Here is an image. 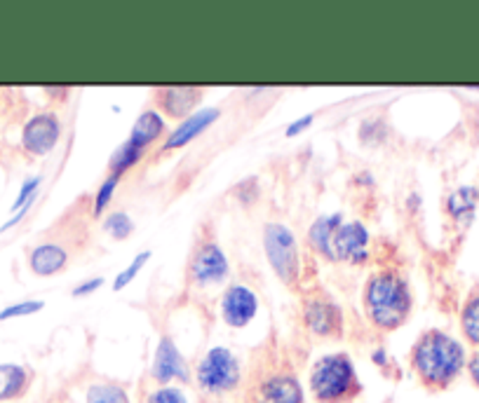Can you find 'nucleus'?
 Returning <instances> with one entry per match:
<instances>
[{
	"label": "nucleus",
	"instance_id": "nucleus-5",
	"mask_svg": "<svg viewBox=\"0 0 479 403\" xmlns=\"http://www.w3.org/2000/svg\"><path fill=\"white\" fill-rule=\"evenodd\" d=\"M198 384L209 394H226L240 384V364L226 347H212L198 366Z\"/></svg>",
	"mask_w": 479,
	"mask_h": 403
},
{
	"label": "nucleus",
	"instance_id": "nucleus-24",
	"mask_svg": "<svg viewBox=\"0 0 479 403\" xmlns=\"http://www.w3.org/2000/svg\"><path fill=\"white\" fill-rule=\"evenodd\" d=\"M475 197H477V195H473L470 188H460L459 192H453L451 197H449V212L456 218L463 216V214H473Z\"/></svg>",
	"mask_w": 479,
	"mask_h": 403
},
{
	"label": "nucleus",
	"instance_id": "nucleus-19",
	"mask_svg": "<svg viewBox=\"0 0 479 403\" xmlns=\"http://www.w3.org/2000/svg\"><path fill=\"white\" fill-rule=\"evenodd\" d=\"M142 157H143V150H139L136 146H132V143L125 141L123 146L118 148L116 153L110 155L109 172L113 173V176H123V173L130 172L132 166L142 160Z\"/></svg>",
	"mask_w": 479,
	"mask_h": 403
},
{
	"label": "nucleus",
	"instance_id": "nucleus-15",
	"mask_svg": "<svg viewBox=\"0 0 479 403\" xmlns=\"http://www.w3.org/2000/svg\"><path fill=\"white\" fill-rule=\"evenodd\" d=\"M66 262H69L66 249L53 242L38 244V246L31 251V256H28V265H31V270L38 277L57 275V272H61V270L66 268Z\"/></svg>",
	"mask_w": 479,
	"mask_h": 403
},
{
	"label": "nucleus",
	"instance_id": "nucleus-22",
	"mask_svg": "<svg viewBox=\"0 0 479 403\" xmlns=\"http://www.w3.org/2000/svg\"><path fill=\"white\" fill-rule=\"evenodd\" d=\"M104 230L113 239H127L134 232V223H132V218L125 212H113L106 216Z\"/></svg>",
	"mask_w": 479,
	"mask_h": 403
},
{
	"label": "nucleus",
	"instance_id": "nucleus-8",
	"mask_svg": "<svg viewBox=\"0 0 479 403\" xmlns=\"http://www.w3.org/2000/svg\"><path fill=\"white\" fill-rule=\"evenodd\" d=\"M259 312V298L252 288L245 284H233L226 288V294L221 298V317L228 326L242 328L256 317Z\"/></svg>",
	"mask_w": 479,
	"mask_h": 403
},
{
	"label": "nucleus",
	"instance_id": "nucleus-10",
	"mask_svg": "<svg viewBox=\"0 0 479 403\" xmlns=\"http://www.w3.org/2000/svg\"><path fill=\"white\" fill-rule=\"evenodd\" d=\"M304 321L315 335L338 338L344 333V314L341 308L324 298H308L304 305Z\"/></svg>",
	"mask_w": 479,
	"mask_h": 403
},
{
	"label": "nucleus",
	"instance_id": "nucleus-16",
	"mask_svg": "<svg viewBox=\"0 0 479 403\" xmlns=\"http://www.w3.org/2000/svg\"><path fill=\"white\" fill-rule=\"evenodd\" d=\"M162 134H165V120H162L160 113H158V110H143L139 120L134 122V127H132L127 143L136 146L139 150H146V148L153 146Z\"/></svg>",
	"mask_w": 479,
	"mask_h": 403
},
{
	"label": "nucleus",
	"instance_id": "nucleus-14",
	"mask_svg": "<svg viewBox=\"0 0 479 403\" xmlns=\"http://www.w3.org/2000/svg\"><path fill=\"white\" fill-rule=\"evenodd\" d=\"M202 94L205 92L200 87H167V90L158 92V103L169 117L182 120L183 116H191V110L200 103Z\"/></svg>",
	"mask_w": 479,
	"mask_h": 403
},
{
	"label": "nucleus",
	"instance_id": "nucleus-2",
	"mask_svg": "<svg viewBox=\"0 0 479 403\" xmlns=\"http://www.w3.org/2000/svg\"><path fill=\"white\" fill-rule=\"evenodd\" d=\"M414 308L411 288L407 279H402L397 272H378L369 277L364 286V310L374 326L383 331H395L409 319Z\"/></svg>",
	"mask_w": 479,
	"mask_h": 403
},
{
	"label": "nucleus",
	"instance_id": "nucleus-18",
	"mask_svg": "<svg viewBox=\"0 0 479 403\" xmlns=\"http://www.w3.org/2000/svg\"><path fill=\"white\" fill-rule=\"evenodd\" d=\"M341 223H344V216H341V214H334V216L318 218V221L311 225V232H308L311 249L318 251L320 256H324L327 261H334V256H331V242H334V232H337V228Z\"/></svg>",
	"mask_w": 479,
	"mask_h": 403
},
{
	"label": "nucleus",
	"instance_id": "nucleus-1",
	"mask_svg": "<svg viewBox=\"0 0 479 403\" xmlns=\"http://www.w3.org/2000/svg\"><path fill=\"white\" fill-rule=\"evenodd\" d=\"M411 366L426 387L447 390L466 368V350L447 333L427 331L411 350Z\"/></svg>",
	"mask_w": 479,
	"mask_h": 403
},
{
	"label": "nucleus",
	"instance_id": "nucleus-28",
	"mask_svg": "<svg viewBox=\"0 0 479 403\" xmlns=\"http://www.w3.org/2000/svg\"><path fill=\"white\" fill-rule=\"evenodd\" d=\"M149 403H186V397L176 387H160L150 394Z\"/></svg>",
	"mask_w": 479,
	"mask_h": 403
},
{
	"label": "nucleus",
	"instance_id": "nucleus-7",
	"mask_svg": "<svg viewBox=\"0 0 479 403\" xmlns=\"http://www.w3.org/2000/svg\"><path fill=\"white\" fill-rule=\"evenodd\" d=\"M61 139V122L54 113H38L24 125L21 132V146L31 155H47L57 148Z\"/></svg>",
	"mask_w": 479,
	"mask_h": 403
},
{
	"label": "nucleus",
	"instance_id": "nucleus-11",
	"mask_svg": "<svg viewBox=\"0 0 479 403\" xmlns=\"http://www.w3.org/2000/svg\"><path fill=\"white\" fill-rule=\"evenodd\" d=\"M254 403H305L304 387L292 373H272L256 384Z\"/></svg>",
	"mask_w": 479,
	"mask_h": 403
},
{
	"label": "nucleus",
	"instance_id": "nucleus-13",
	"mask_svg": "<svg viewBox=\"0 0 479 403\" xmlns=\"http://www.w3.org/2000/svg\"><path fill=\"white\" fill-rule=\"evenodd\" d=\"M219 116H221L219 109H202V110L191 113V116L183 117L182 125H179V127H176L175 132L165 139L162 150H175V148L188 146V143L193 141V139H198L202 132H207L214 122L219 120Z\"/></svg>",
	"mask_w": 479,
	"mask_h": 403
},
{
	"label": "nucleus",
	"instance_id": "nucleus-27",
	"mask_svg": "<svg viewBox=\"0 0 479 403\" xmlns=\"http://www.w3.org/2000/svg\"><path fill=\"white\" fill-rule=\"evenodd\" d=\"M38 188H40V176H33V179L24 181V186H21L20 195H17V199H14V205L10 212L17 214L20 209H24V206H27L31 199H36V195H38Z\"/></svg>",
	"mask_w": 479,
	"mask_h": 403
},
{
	"label": "nucleus",
	"instance_id": "nucleus-23",
	"mask_svg": "<svg viewBox=\"0 0 479 403\" xmlns=\"http://www.w3.org/2000/svg\"><path fill=\"white\" fill-rule=\"evenodd\" d=\"M118 183H120V176L109 173L104 183L99 186L97 195H94V206H92V214H94V216H104V212L110 205V199H113V195H116Z\"/></svg>",
	"mask_w": 479,
	"mask_h": 403
},
{
	"label": "nucleus",
	"instance_id": "nucleus-17",
	"mask_svg": "<svg viewBox=\"0 0 479 403\" xmlns=\"http://www.w3.org/2000/svg\"><path fill=\"white\" fill-rule=\"evenodd\" d=\"M28 383H31V375L24 366L0 364V403L24 397Z\"/></svg>",
	"mask_w": 479,
	"mask_h": 403
},
{
	"label": "nucleus",
	"instance_id": "nucleus-6",
	"mask_svg": "<svg viewBox=\"0 0 479 403\" xmlns=\"http://www.w3.org/2000/svg\"><path fill=\"white\" fill-rule=\"evenodd\" d=\"M188 277L198 286H212V284H219L226 279L228 258L221 251L219 244L205 242L198 246V251L191 258V265H188Z\"/></svg>",
	"mask_w": 479,
	"mask_h": 403
},
{
	"label": "nucleus",
	"instance_id": "nucleus-4",
	"mask_svg": "<svg viewBox=\"0 0 479 403\" xmlns=\"http://www.w3.org/2000/svg\"><path fill=\"white\" fill-rule=\"evenodd\" d=\"M264 249H266L268 262L272 272L287 284L294 286L298 279V244L296 238L287 225L268 223L264 230Z\"/></svg>",
	"mask_w": 479,
	"mask_h": 403
},
{
	"label": "nucleus",
	"instance_id": "nucleus-3",
	"mask_svg": "<svg viewBox=\"0 0 479 403\" xmlns=\"http://www.w3.org/2000/svg\"><path fill=\"white\" fill-rule=\"evenodd\" d=\"M313 397L320 403H345L360 394V380L348 354H327L311 371Z\"/></svg>",
	"mask_w": 479,
	"mask_h": 403
},
{
	"label": "nucleus",
	"instance_id": "nucleus-12",
	"mask_svg": "<svg viewBox=\"0 0 479 403\" xmlns=\"http://www.w3.org/2000/svg\"><path fill=\"white\" fill-rule=\"evenodd\" d=\"M153 378L160 384H167L172 380H188V366L179 347L172 338H162L158 343L156 359H153Z\"/></svg>",
	"mask_w": 479,
	"mask_h": 403
},
{
	"label": "nucleus",
	"instance_id": "nucleus-30",
	"mask_svg": "<svg viewBox=\"0 0 479 403\" xmlns=\"http://www.w3.org/2000/svg\"><path fill=\"white\" fill-rule=\"evenodd\" d=\"M313 120H315V116H304L301 120H294L289 127H287V136H296L301 134V132H305V129L311 127Z\"/></svg>",
	"mask_w": 479,
	"mask_h": 403
},
{
	"label": "nucleus",
	"instance_id": "nucleus-20",
	"mask_svg": "<svg viewBox=\"0 0 479 403\" xmlns=\"http://www.w3.org/2000/svg\"><path fill=\"white\" fill-rule=\"evenodd\" d=\"M87 403H130V397L120 384H92L87 390Z\"/></svg>",
	"mask_w": 479,
	"mask_h": 403
},
{
	"label": "nucleus",
	"instance_id": "nucleus-31",
	"mask_svg": "<svg viewBox=\"0 0 479 403\" xmlns=\"http://www.w3.org/2000/svg\"><path fill=\"white\" fill-rule=\"evenodd\" d=\"M467 371H470V378H473V383L479 387V352L475 354L470 361H467Z\"/></svg>",
	"mask_w": 479,
	"mask_h": 403
},
{
	"label": "nucleus",
	"instance_id": "nucleus-21",
	"mask_svg": "<svg viewBox=\"0 0 479 403\" xmlns=\"http://www.w3.org/2000/svg\"><path fill=\"white\" fill-rule=\"evenodd\" d=\"M460 324H463V333L466 338L479 347V295H473L466 302L463 314H460Z\"/></svg>",
	"mask_w": 479,
	"mask_h": 403
},
{
	"label": "nucleus",
	"instance_id": "nucleus-25",
	"mask_svg": "<svg viewBox=\"0 0 479 403\" xmlns=\"http://www.w3.org/2000/svg\"><path fill=\"white\" fill-rule=\"evenodd\" d=\"M149 258H150V251H142V254H139V256H136L134 261H132L130 265H127V268H125L123 272H120V275L116 277L113 288H116V291H123V288L127 286V284H130L132 279H134V277L139 275V272H142V268L146 265V262H149Z\"/></svg>",
	"mask_w": 479,
	"mask_h": 403
},
{
	"label": "nucleus",
	"instance_id": "nucleus-29",
	"mask_svg": "<svg viewBox=\"0 0 479 403\" xmlns=\"http://www.w3.org/2000/svg\"><path fill=\"white\" fill-rule=\"evenodd\" d=\"M101 284H104V279H101V277H94V279H87V282H83V284H80V286L73 288V295H76V298H83V295L94 294L97 288H101Z\"/></svg>",
	"mask_w": 479,
	"mask_h": 403
},
{
	"label": "nucleus",
	"instance_id": "nucleus-9",
	"mask_svg": "<svg viewBox=\"0 0 479 403\" xmlns=\"http://www.w3.org/2000/svg\"><path fill=\"white\" fill-rule=\"evenodd\" d=\"M369 232L360 221L353 223H341L334 232V242H331V256L334 261H348V262H364L369 251Z\"/></svg>",
	"mask_w": 479,
	"mask_h": 403
},
{
	"label": "nucleus",
	"instance_id": "nucleus-26",
	"mask_svg": "<svg viewBox=\"0 0 479 403\" xmlns=\"http://www.w3.org/2000/svg\"><path fill=\"white\" fill-rule=\"evenodd\" d=\"M43 308H45V302H43V301L12 302V305H7V308L0 310V321L14 319V317H28V314L40 312V310H43Z\"/></svg>",
	"mask_w": 479,
	"mask_h": 403
}]
</instances>
